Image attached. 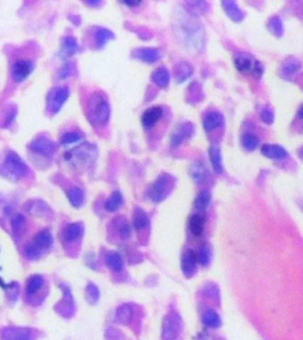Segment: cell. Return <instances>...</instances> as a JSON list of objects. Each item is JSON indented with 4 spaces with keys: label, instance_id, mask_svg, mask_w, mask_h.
Wrapping results in <instances>:
<instances>
[{
    "label": "cell",
    "instance_id": "83f0119b",
    "mask_svg": "<svg viewBox=\"0 0 303 340\" xmlns=\"http://www.w3.org/2000/svg\"><path fill=\"white\" fill-rule=\"evenodd\" d=\"M98 46H104L108 41L114 39V34L107 28H98L95 35Z\"/></svg>",
    "mask_w": 303,
    "mask_h": 340
},
{
    "label": "cell",
    "instance_id": "8992f818",
    "mask_svg": "<svg viewBox=\"0 0 303 340\" xmlns=\"http://www.w3.org/2000/svg\"><path fill=\"white\" fill-rule=\"evenodd\" d=\"M181 320L176 314H171L163 323V337L165 340H174L178 337L181 326Z\"/></svg>",
    "mask_w": 303,
    "mask_h": 340
},
{
    "label": "cell",
    "instance_id": "6da1fadb",
    "mask_svg": "<svg viewBox=\"0 0 303 340\" xmlns=\"http://www.w3.org/2000/svg\"><path fill=\"white\" fill-rule=\"evenodd\" d=\"M89 117L97 126H104L110 118V105L103 93H95L88 105Z\"/></svg>",
    "mask_w": 303,
    "mask_h": 340
},
{
    "label": "cell",
    "instance_id": "7402d4cb",
    "mask_svg": "<svg viewBox=\"0 0 303 340\" xmlns=\"http://www.w3.org/2000/svg\"><path fill=\"white\" fill-rule=\"evenodd\" d=\"M106 262L108 264V268L112 270L118 272L122 269V259L119 253L115 252H110L107 254L106 257Z\"/></svg>",
    "mask_w": 303,
    "mask_h": 340
},
{
    "label": "cell",
    "instance_id": "e575fe53",
    "mask_svg": "<svg viewBox=\"0 0 303 340\" xmlns=\"http://www.w3.org/2000/svg\"><path fill=\"white\" fill-rule=\"evenodd\" d=\"M211 249L208 245L202 246L201 249L199 251V262L203 266H206L209 264L211 259Z\"/></svg>",
    "mask_w": 303,
    "mask_h": 340
},
{
    "label": "cell",
    "instance_id": "d6a6232c",
    "mask_svg": "<svg viewBox=\"0 0 303 340\" xmlns=\"http://www.w3.org/2000/svg\"><path fill=\"white\" fill-rule=\"evenodd\" d=\"M43 285V278L39 276H33V277L29 278L27 284V292L29 294H33L37 291L40 290V288L42 287Z\"/></svg>",
    "mask_w": 303,
    "mask_h": 340
},
{
    "label": "cell",
    "instance_id": "2e32d148",
    "mask_svg": "<svg viewBox=\"0 0 303 340\" xmlns=\"http://www.w3.org/2000/svg\"><path fill=\"white\" fill-rule=\"evenodd\" d=\"M300 67L301 63L300 60H297L296 58L291 57L283 63L282 74L285 78H290L300 70Z\"/></svg>",
    "mask_w": 303,
    "mask_h": 340
},
{
    "label": "cell",
    "instance_id": "836d02e7",
    "mask_svg": "<svg viewBox=\"0 0 303 340\" xmlns=\"http://www.w3.org/2000/svg\"><path fill=\"white\" fill-rule=\"evenodd\" d=\"M242 144L244 147L248 151H253L257 147L259 144V139L252 134H247L242 138Z\"/></svg>",
    "mask_w": 303,
    "mask_h": 340
},
{
    "label": "cell",
    "instance_id": "7c38bea8",
    "mask_svg": "<svg viewBox=\"0 0 303 340\" xmlns=\"http://www.w3.org/2000/svg\"><path fill=\"white\" fill-rule=\"evenodd\" d=\"M224 123V118L221 112L211 111L206 115L203 121V125L207 131H212L222 126Z\"/></svg>",
    "mask_w": 303,
    "mask_h": 340
},
{
    "label": "cell",
    "instance_id": "8fae6325",
    "mask_svg": "<svg viewBox=\"0 0 303 340\" xmlns=\"http://www.w3.org/2000/svg\"><path fill=\"white\" fill-rule=\"evenodd\" d=\"M33 69V64L28 60H19L13 67V75L17 82H21L28 78Z\"/></svg>",
    "mask_w": 303,
    "mask_h": 340
},
{
    "label": "cell",
    "instance_id": "8d00e7d4",
    "mask_svg": "<svg viewBox=\"0 0 303 340\" xmlns=\"http://www.w3.org/2000/svg\"><path fill=\"white\" fill-rule=\"evenodd\" d=\"M25 227V219L21 215H17L13 221V231L16 235H20Z\"/></svg>",
    "mask_w": 303,
    "mask_h": 340
},
{
    "label": "cell",
    "instance_id": "9c48e42d",
    "mask_svg": "<svg viewBox=\"0 0 303 340\" xmlns=\"http://www.w3.org/2000/svg\"><path fill=\"white\" fill-rule=\"evenodd\" d=\"M162 115H163V109L158 105L147 109L142 116L143 126L147 130L152 129L160 121Z\"/></svg>",
    "mask_w": 303,
    "mask_h": 340
},
{
    "label": "cell",
    "instance_id": "74e56055",
    "mask_svg": "<svg viewBox=\"0 0 303 340\" xmlns=\"http://www.w3.org/2000/svg\"><path fill=\"white\" fill-rule=\"evenodd\" d=\"M261 118L265 123L272 124L274 122V114L270 108H264L261 114Z\"/></svg>",
    "mask_w": 303,
    "mask_h": 340
},
{
    "label": "cell",
    "instance_id": "1f68e13d",
    "mask_svg": "<svg viewBox=\"0 0 303 340\" xmlns=\"http://www.w3.org/2000/svg\"><path fill=\"white\" fill-rule=\"evenodd\" d=\"M82 232H83V227L80 223L71 224L69 228L66 229V233H65L66 239L69 241H74L80 237Z\"/></svg>",
    "mask_w": 303,
    "mask_h": 340
},
{
    "label": "cell",
    "instance_id": "603a6c76",
    "mask_svg": "<svg viewBox=\"0 0 303 340\" xmlns=\"http://www.w3.org/2000/svg\"><path fill=\"white\" fill-rule=\"evenodd\" d=\"M189 227L193 235H200L204 228V219L199 214H193L190 218Z\"/></svg>",
    "mask_w": 303,
    "mask_h": 340
},
{
    "label": "cell",
    "instance_id": "f1b7e54d",
    "mask_svg": "<svg viewBox=\"0 0 303 340\" xmlns=\"http://www.w3.org/2000/svg\"><path fill=\"white\" fill-rule=\"evenodd\" d=\"M268 29L277 36H281L284 33V28L281 19L279 16H274L268 21Z\"/></svg>",
    "mask_w": 303,
    "mask_h": 340
},
{
    "label": "cell",
    "instance_id": "e0dca14e",
    "mask_svg": "<svg viewBox=\"0 0 303 340\" xmlns=\"http://www.w3.org/2000/svg\"><path fill=\"white\" fill-rule=\"evenodd\" d=\"M210 161L212 163L213 169L216 173H221L223 171V163H222V155L221 150L217 144H213L209 149Z\"/></svg>",
    "mask_w": 303,
    "mask_h": 340
},
{
    "label": "cell",
    "instance_id": "d4e9b609",
    "mask_svg": "<svg viewBox=\"0 0 303 340\" xmlns=\"http://www.w3.org/2000/svg\"><path fill=\"white\" fill-rule=\"evenodd\" d=\"M203 322L207 326L210 327V328H218L222 324V321L218 314L213 310H209L203 316Z\"/></svg>",
    "mask_w": 303,
    "mask_h": 340
},
{
    "label": "cell",
    "instance_id": "3957f363",
    "mask_svg": "<svg viewBox=\"0 0 303 340\" xmlns=\"http://www.w3.org/2000/svg\"><path fill=\"white\" fill-rule=\"evenodd\" d=\"M235 67L242 74L253 73L256 75H261L262 73L261 65L248 54H239L234 60Z\"/></svg>",
    "mask_w": 303,
    "mask_h": 340
},
{
    "label": "cell",
    "instance_id": "7bdbcfd3",
    "mask_svg": "<svg viewBox=\"0 0 303 340\" xmlns=\"http://www.w3.org/2000/svg\"><path fill=\"white\" fill-rule=\"evenodd\" d=\"M299 155H300V158L303 160V147L300 148V151H299Z\"/></svg>",
    "mask_w": 303,
    "mask_h": 340
},
{
    "label": "cell",
    "instance_id": "d6986e66",
    "mask_svg": "<svg viewBox=\"0 0 303 340\" xmlns=\"http://www.w3.org/2000/svg\"><path fill=\"white\" fill-rule=\"evenodd\" d=\"M160 57L158 50L154 48H143L138 51V58L147 63L155 62Z\"/></svg>",
    "mask_w": 303,
    "mask_h": 340
},
{
    "label": "cell",
    "instance_id": "5bb4252c",
    "mask_svg": "<svg viewBox=\"0 0 303 340\" xmlns=\"http://www.w3.org/2000/svg\"><path fill=\"white\" fill-rule=\"evenodd\" d=\"M223 8L228 14V16L236 22H240L244 19V13L234 1H224L223 2Z\"/></svg>",
    "mask_w": 303,
    "mask_h": 340
},
{
    "label": "cell",
    "instance_id": "484cf974",
    "mask_svg": "<svg viewBox=\"0 0 303 340\" xmlns=\"http://www.w3.org/2000/svg\"><path fill=\"white\" fill-rule=\"evenodd\" d=\"M211 201V195L209 192L203 191L197 196L195 200L196 209L199 211H204L209 207Z\"/></svg>",
    "mask_w": 303,
    "mask_h": 340
},
{
    "label": "cell",
    "instance_id": "44dd1931",
    "mask_svg": "<svg viewBox=\"0 0 303 340\" xmlns=\"http://www.w3.org/2000/svg\"><path fill=\"white\" fill-rule=\"evenodd\" d=\"M133 222H134V227L137 230H144L147 228L149 224V219L145 211L142 210L141 208H137L134 213Z\"/></svg>",
    "mask_w": 303,
    "mask_h": 340
},
{
    "label": "cell",
    "instance_id": "60d3db41",
    "mask_svg": "<svg viewBox=\"0 0 303 340\" xmlns=\"http://www.w3.org/2000/svg\"><path fill=\"white\" fill-rule=\"evenodd\" d=\"M72 72H73V68H72V67H71L70 65L66 66V67L63 68L62 72H61V77H62V78H68L69 75L72 74Z\"/></svg>",
    "mask_w": 303,
    "mask_h": 340
},
{
    "label": "cell",
    "instance_id": "f35d334b",
    "mask_svg": "<svg viewBox=\"0 0 303 340\" xmlns=\"http://www.w3.org/2000/svg\"><path fill=\"white\" fill-rule=\"evenodd\" d=\"M131 233V230L128 224L122 225V227L120 229V235L122 239H128Z\"/></svg>",
    "mask_w": 303,
    "mask_h": 340
},
{
    "label": "cell",
    "instance_id": "d590c367",
    "mask_svg": "<svg viewBox=\"0 0 303 340\" xmlns=\"http://www.w3.org/2000/svg\"><path fill=\"white\" fill-rule=\"evenodd\" d=\"M82 136L80 133L78 132H69L65 135H63L62 138H61V142L64 144H70L78 142L81 140Z\"/></svg>",
    "mask_w": 303,
    "mask_h": 340
},
{
    "label": "cell",
    "instance_id": "ac0fdd59",
    "mask_svg": "<svg viewBox=\"0 0 303 340\" xmlns=\"http://www.w3.org/2000/svg\"><path fill=\"white\" fill-rule=\"evenodd\" d=\"M152 79L159 87L166 88L170 84L171 75L166 68L159 67L153 72L152 74Z\"/></svg>",
    "mask_w": 303,
    "mask_h": 340
},
{
    "label": "cell",
    "instance_id": "ab89813d",
    "mask_svg": "<svg viewBox=\"0 0 303 340\" xmlns=\"http://www.w3.org/2000/svg\"><path fill=\"white\" fill-rule=\"evenodd\" d=\"M88 290H89V293H91V298H93V299H97V298H98V289L96 288V286H94V285H92V284H91L90 286H89V288H88Z\"/></svg>",
    "mask_w": 303,
    "mask_h": 340
},
{
    "label": "cell",
    "instance_id": "4dcf8cb0",
    "mask_svg": "<svg viewBox=\"0 0 303 340\" xmlns=\"http://www.w3.org/2000/svg\"><path fill=\"white\" fill-rule=\"evenodd\" d=\"M191 175H192V178L197 182H202L203 180L207 178V171H206L205 167L200 162L193 164L191 169Z\"/></svg>",
    "mask_w": 303,
    "mask_h": 340
},
{
    "label": "cell",
    "instance_id": "277c9868",
    "mask_svg": "<svg viewBox=\"0 0 303 340\" xmlns=\"http://www.w3.org/2000/svg\"><path fill=\"white\" fill-rule=\"evenodd\" d=\"M4 169L16 178H21L28 172L27 166L25 165L24 162L14 153H10L7 155L6 162L4 163Z\"/></svg>",
    "mask_w": 303,
    "mask_h": 340
},
{
    "label": "cell",
    "instance_id": "f546056e",
    "mask_svg": "<svg viewBox=\"0 0 303 340\" xmlns=\"http://www.w3.org/2000/svg\"><path fill=\"white\" fill-rule=\"evenodd\" d=\"M78 49L77 41L73 37H66L62 46V53L66 56H71L77 53Z\"/></svg>",
    "mask_w": 303,
    "mask_h": 340
},
{
    "label": "cell",
    "instance_id": "7a4b0ae2",
    "mask_svg": "<svg viewBox=\"0 0 303 340\" xmlns=\"http://www.w3.org/2000/svg\"><path fill=\"white\" fill-rule=\"evenodd\" d=\"M174 186L173 177L169 174L160 175L151 189V199L155 202H160L167 198Z\"/></svg>",
    "mask_w": 303,
    "mask_h": 340
},
{
    "label": "cell",
    "instance_id": "b9f144b4",
    "mask_svg": "<svg viewBox=\"0 0 303 340\" xmlns=\"http://www.w3.org/2000/svg\"><path fill=\"white\" fill-rule=\"evenodd\" d=\"M299 116H300V118L303 120V106H301V108H300V111H299Z\"/></svg>",
    "mask_w": 303,
    "mask_h": 340
},
{
    "label": "cell",
    "instance_id": "cb8c5ba5",
    "mask_svg": "<svg viewBox=\"0 0 303 340\" xmlns=\"http://www.w3.org/2000/svg\"><path fill=\"white\" fill-rule=\"evenodd\" d=\"M122 203V196L119 192H114L112 193L111 196L108 198V200L106 202L105 207L108 211L110 212H115L119 209Z\"/></svg>",
    "mask_w": 303,
    "mask_h": 340
},
{
    "label": "cell",
    "instance_id": "ba28073f",
    "mask_svg": "<svg viewBox=\"0 0 303 340\" xmlns=\"http://www.w3.org/2000/svg\"><path fill=\"white\" fill-rule=\"evenodd\" d=\"M56 148L57 146L55 143L45 136L39 137L31 144V149L33 151L46 156L52 155L55 152Z\"/></svg>",
    "mask_w": 303,
    "mask_h": 340
},
{
    "label": "cell",
    "instance_id": "ffe728a7",
    "mask_svg": "<svg viewBox=\"0 0 303 340\" xmlns=\"http://www.w3.org/2000/svg\"><path fill=\"white\" fill-rule=\"evenodd\" d=\"M193 73V68L192 66L186 62L178 64L176 67V79L178 83L185 81L188 79Z\"/></svg>",
    "mask_w": 303,
    "mask_h": 340
},
{
    "label": "cell",
    "instance_id": "30bf717a",
    "mask_svg": "<svg viewBox=\"0 0 303 340\" xmlns=\"http://www.w3.org/2000/svg\"><path fill=\"white\" fill-rule=\"evenodd\" d=\"M197 259L195 253L192 250L186 251L182 257L181 268L183 273L186 277H192L196 271Z\"/></svg>",
    "mask_w": 303,
    "mask_h": 340
},
{
    "label": "cell",
    "instance_id": "52a82bcc",
    "mask_svg": "<svg viewBox=\"0 0 303 340\" xmlns=\"http://www.w3.org/2000/svg\"><path fill=\"white\" fill-rule=\"evenodd\" d=\"M193 125L191 123H184L179 124L171 136V145L178 147L184 141L188 139L193 133Z\"/></svg>",
    "mask_w": 303,
    "mask_h": 340
},
{
    "label": "cell",
    "instance_id": "9a60e30c",
    "mask_svg": "<svg viewBox=\"0 0 303 340\" xmlns=\"http://www.w3.org/2000/svg\"><path fill=\"white\" fill-rule=\"evenodd\" d=\"M52 236L48 231H43L39 232L34 239V244H32L36 248L41 252V250L47 249L52 244Z\"/></svg>",
    "mask_w": 303,
    "mask_h": 340
},
{
    "label": "cell",
    "instance_id": "4316f807",
    "mask_svg": "<svg viewBox=\"0 0 303 340\" xmlns=\"http://www.w3.org/2000/svg\"><path fill=\"white\" fill-rule=\"evenodd\" d=\"M68 196L71 204L75 207H80L84 200V193L77 187H73L68 192Z\"/></svg>",
    "mask_w": 303,
    "mask_h": 340
},
{
    "label": "cell",
    "instance_id": "4fadbf2b",
    "mask_svg": "<svg viewBox=\"0 0 303 340\" xmlns=\"http://www.w3.org/2000/svg\"><path fill=\"white\" fill-rule=\"evenodd\" d=\"M261 154L267 158L273 160H283L287 156L286 150L278 144H264L261 147Z\"/></svg>",
    "mask_w": 303,
    "mask_h": 340
},
{
    "label": "cell",
    "instance_id": "5b68a950",
    "mask_svg": "<svg viewBox=\"0 0 303 340\" xmlns=\"http://www.w3.org/2000/svg\"><path fill=\"white\" fill-rule=\"evenodd\" d=\"M70 96V90L66 87H58L53 89L48 95L47 105L50 112H57L61 108Z\"/></svg>",
    "mask_w": 303,
    "mask_h": 340
}]
</instances>
